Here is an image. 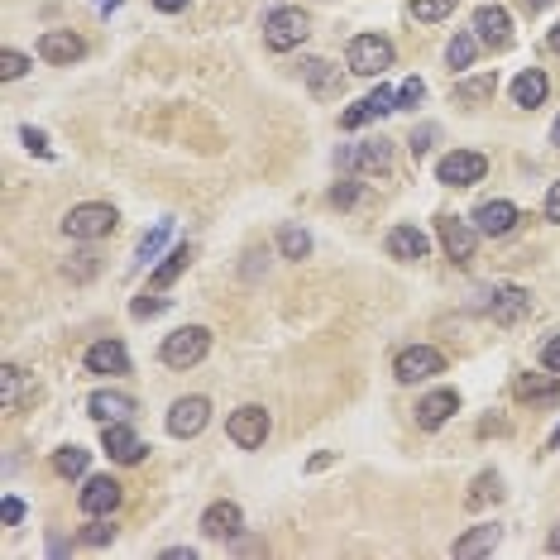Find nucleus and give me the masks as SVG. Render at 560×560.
Instances as JSON below:
<instances>
[{"instance_id":"obj_1","label":"nucleus","mask_w":560,"mask_h":560,"mask_svg":"<svg viewBox=\"0 0 560 560\" xmlns=\"http://www.w3.org/2000/svg\"><path fill=\"white\" fill-rule=\"evenodd\" d=\"M307 34H312V14L297 10V5H278L264 20V43L274 48V53H287V48L307 43Z\"/></svg>"},{"instance_id":"obj_2","label":"nucleus","mask_w":560,"mask_h":560,"mask_svg":"<svg viewBox=\"0 0 560 560\" xmlns=\"http://www.w3.org/2000/svg\"><path fill=\"white\" fill-rule=\"evenodd\" d=\"M345 63L354 77H379L383 67H393V39H383V34H354L345 43Z\"/></svg>"},{"instance_id":"obj_3","label":"nucleus","mask_w":560,"mask_h":560,"mask_svg":"<svg viewBox=\"0 0 560 560\" xmlns=\"http://www.w3.org/2000/svg\"><path fill=\"white\" fill-rule=\"evenodd\" d=\"M207 354H211V331L207 326H182L159 345V360L168 369H192V364L207 360Z\"/></svg>"},{"instance_id":"obj_4","label":"nucleus","mask_w":560,"mask_h":560,"mask_svg":"<svg viewBox=\"0 0 560 560\" xmlns=\"http://www.w3.org/2000/svg\"><path fill=\"white\" fill-rule=\"evenodd\" d=\"M115 207H106V201H87V207H72L63 216V230L72 235V240H101V235L115 230Z\"/></svg>"},{"instance_id":"obj_5","label":"nucleus","mask_w":560,"mask_h":560,"mask_svg":"<svg viewBox=\"0 0 560 560\" xmlns=\"http://www.w3.org/2000/svg\"><path fill=\"white\" fill-rule=\"evenodd\" d=\"M484 173H488V159L474 154V149H455V154L436 163V178L446 187H474V182H484Z\"/></svg>"},{"instance_id":"obj_6","label":"nucleus","mask_w":560,"mask_h":560,"mask_svg":"<svg viewBox=\"0 0 560 560\" xmlns=\"http://www.w3.org/2000/svg\"><path fill=\"white\" fill-rule=\"evenodd\" d=\"M268 427H274V421H268V412L264 407H240V412H230V421H226V431H230V440L240 450H259L264 440H268Z\"/></svg>"},{"instance_id":"obj_7","label":"nucleus","mask_w":560,"mask_h":560,"mask_svg":"<svg viewBox=\"0 0 560 560\" xmlns=\"http://www.w3.org/2000/svg\"><path fill=\"white\" fill-rule=\"evenodd\" d=\"M440 369H446V354L431 350V345H412V350H402V354H398V364H393L398 383H421V379H431V373H440Z\"/></svg>"},{"instance_id":"obj_8","label":"nucleus","mask_w":560,"mask_h":560,"mask_svg":"<svg viewBox=\"0 0 560 560\" xmlns=\"http://www.w3.org/2000/svg\"><path fill=\"white\" fill-rule=\"evenodd\" d=\"M82 53H87V39L72 29H43V39H39V58H48V67H67V63H77Z\"/></svg>"},{"instance_id":"obj_9","label":"nucleus","mask_w":560,"mask_h":560,"mask_svg":"<svg viewBox=\"0 0 560 560\" xmlns=\"http://www.w3.org/2000/svg\"><path fill=\"white\" fill-rule=\"evenodd\" d=\"M207 421H211V402L207 398H178L173 412H168V431L187 440V436L207 431Z\"/></svg>"},{"instance_id":"obj_10","label":"nucleus","mask_w":560,"mask_h":560,"mask_svg":"<svg viewBox=\"0 0 560 560\" xmlns=\"http://www.w3.org/2000/svg\"><path fill=\"white\" fill-rule=\"evenodd\" d=\"M388 111H398V92H393V87H379L373 96L354 101V106L341 115V125H345V130H360V125H369V121H379V115H388Z\"/></svg>"},{"instance_id":"obj_11","label":"nucleus","mask_w":560,"mask_h":560,"mask_svg":"<svg viewBox=\"0 0 560 560\" xmlns=\"http://www.w3.org/2000/svg\"><path fill=\"white\" fill-rule=\"evenodd\" d=\"M460 407V398H455V388H436V393H427L417 402V427L421 431H440L450 421V412Z\"/></svg>"},{"instance_id":"obj_12","label":"nucleus","mask_w":560,"mask_h":560,"mask_svg":"<svg viewBox=\"0 0 560 560\" xmlns=\"http://www.w3.org/2000/svg\"><path fill=\"white\" fill-rule=\"evenodd\" d=\"M474 34H479L488 48H507V39H513V20H507L503 5H479L474 10Z\"/></svg>"},{"instance_id":"obj_13","label":"nucleus","mask_w":560,"mask_h":560,"mask_svg":"<svg viewBox=\"0 0 560 560\" xmlns=\"http://www.w3.org/2000/svg\"><path fill=\"white\" fill-rule=\"evenodd\" d=\"M474 230L488 235V240H498V235L517 230V207H513V201H484V207L474 211Z\"/></svg>"},{"instance_id":"obj_14","label":"nucleus","mask_w":560,"mask_h":560,"mask_svg":"<svg viewBox=\"0 0 560 560\" xmlns=\"http://www.w3.org/2000/svg\"><path fill=\"white\" fill-rule=\"evenodd\" d=\"M436 230H440V245H446V254H450L455 264H469L474 259V230L465 226L460 216H440Z\"/></svg>"},{"instance_id":"obj_15","label":"nucleus","mask_w":560,"mask_h":560,"mask_svg":"<svg viewBox=\"0 0 560 560\" xmlns=\"http://www.w3.org/2000/svg\"><path fill=\"white\" fill-rule=\"evenodd\" d=\"M121 507V484L106 479V474H96V479H87V488H82V513L92 517H106Z\"/></svg>"},{"instance_id":"obj_16","label":"nucleus","mask_w":560,"mask_h":560,"mask_svg":"<svg viewBox=\"0 0 560 560\" xmlns=\"http://www.w3.org/2000/svg\"><path fill=\"white\" fill-rule=\"evenodd\" d=\"M240 527H245L240 503H211L207 513H201V532H207L211 541H230Z\"/></svg>"},{"instance_id":"obj_17","label":"nucleus","mask_w":560,"mask_h":560,"mask_svg":"<svg viewBox=\"0 0 560 560\" xmlns=\"http://www.w3.org/2000/svg\"><path fill=\"white\" fill-rule=\"evenodd\" d=\"M101 440H106L111 460H121V465H140L144 460V440L134 436L130 427H121V421H106V436H101Z\"/></svg>"},{"instance_id":"obj_18","label":"nucleus","mask_w":560,"mask_h":560,"mask_svg":"<svg viewBox=\"0 0 560 560\" xmlns=\"http://www.w3.org/2000/svg\"><path fill=\"white\" fill-rule=\"evenodd\" d=\"M546 96H551V82H546L541 67H527V72L513 77V106L536 111V106H546Z\"/></svg>"},{"instance_id":"obj_19","label":"nucleus","mask_w":560,"mask_h":560,"mask_svg":"<svg viewBox=\"0 0 560 560\" xmlns=\"http://www.w3.org/2000/svg\"><path fill=\"white\" fill-rule=\"evenodd\" d=\"M345 163H354V173H393V144L388 140H369L354 154H345Z\"/></svg>"},{"instance_id":"obj_20","label":"nucleus","mask_w":560,"mask_h":560,"mask_svg":"<svg viewBox=\"0 0 560 560\" xmlns=\"http://www.w3.org/2000/svg\"><path fill=\"white\" fill-rule=\"evenodd\" d=\"M87 369L92 373H130V350L121 341H96L87 350Z\"/></svg>"},{"instance_id":"obj_21","label":"nucleus","mask_w":560,"mask_h":560,"mask_svg":"<svg viewBox=\"0 0 560 560\" xmlns=\"http://www.w3.org/2000/svg\"><path fill=\"white\" fill-rule=\"evenodd\" d=\"M427 249H431V240L421 230H412V226L388 230V254H393V259H427Z\"/></svg>"},{"instance_id":"obj_22","label":"nucleus","mask_w":560,"mask_h":560,"mask_svg":"<svg viewBox=\"0 0 560 560\" xmlns=\"http://www.w3.org/2000/svg\"><path fill=\"white\" fill-rule=\"evenodd\" d=\"M130 412H134V402L125 393H111V388L87 398V417H96V421H125Z\"/></svg>"},{"instance_id":"obj_23","label":"nucleus","mask_w":560,"mask_h":560,"mask_svg":"<svg viewBox=\"0 0 560 560\" xmlns=\"http://www.w3.org/2000/svg\"><path fill=\"white\" fill-rule=\"evenodd\" d=\"M498 532H503V527H498V522H484V527H474V532H465V536H460V541H455V546H450V551H455V555H460V560H469V555H488V551H494V546H498Z\"/></svg>"},{"instance_id":"obj_24","label":"nucleus","mask_w":560,"mask_h":560,"mask_svg":"<svg viewBox=\"0 0 560 560\" xmlns=\"http://www.w3.org/2000/svg\"><path fill=\"white\" fill-rule=\"evenodd\" d=\"M488 312H494V321H522V312H527V293L522 287H498L494 302H488Z\"/></svg>"},{"instance_id":"obj_25","label":"nucleus","mask_w":560,"mask_h":560,"mask_svg":"<svg viewBox=\"0 0 560 560\" xmlns=\"http://www.w3.org/2000/svg\"><path fill=\"white\" fill-rule=\"evenodd\" d=\"M479 34H455V39H450V48H446V63L455 67V72H465V67H474V58H479Z\"/></svg>"},{"instance_id":"obj_26","label":"nucleus","mask_w":560,"mask_h":560,"mask_svg":"<svg viewBox=\"0 0 560 560\" xmlns=\"http://www.w3.org/2000/svg\"><path fill=\"white\" fill-rule=\"evenodd\" d=\"M513 393H517V402H555V398H560V383H555V379H532V373H522Z\"/></svg>"},{"instance_id":"obj_27","label":"nucleus","mask_w":560,"mask_h":560,"mask_svg":"<svg viewBox=\"0 0 560 560\" xmlns=\"http://www.w3.org/2000/svg\"><path fill=\"white\" fill-rule=\"evenodd\" d=\"M187 259H192V245H178L173 254H168V264H159V268H154V278H149V287H154V293H163V287H168V283H173V278L182 274V268H187Z\"/></svg>"},{"instance_id":"obj_28","label":"nucleus","mask_w":560,"mask_h":560,"mask_svg":"<svg viewBox=\"0 0 560 560\" xmlns=\"http://www.w3.org/2000/svg\"><path fill=\"white\" fill-rule=\"evenodd\" d=\"M278 249H283V259H307V254H312V235L302 226H283L278 230Z\"/></svg>"},{"instance_id":"obj_29","label":"nucleus","mask_w":560,"mask_h":560,"mask_svg":"<svg viewBox=\"0 0 560 560\" xmlns=\"http://www.w3.org/2000/svg\"><path fill=\"white\" fill-rule=\"evenodd\" d=\"M302 67H307V72H302V77H307V87L312 92H321V96H335V92H341V77H335L331 72V63H302Z\"/></svg>"},{"instance_id":"obj_30","label":"nucleus","mask_w":560,"mask_h":560,"mask_svg":"<svg viewBox=\"0 0 560 560\" xmlns=\"http://www.w3.org/2000/svg\"><path fill=\"white\" fill-rule=\"evenodd\" d=\"M494 72H479V77H460L455 82V101H488L494 96Z\"/></svg>"},{"instance_id":"obj_31","label":"nucleus","mask_w":560,"mask_h":560,"mask_svg":"<svg viewBox=\"0 0 560 560\" xmlns=\"http://www.w3.org/2000/svg\"><path fill=\"white\" fill-rule=\"evenodd\" d=\"M53 469L63 474V479H82V474H87V450H82V446H63L53 455Z\"/></svg>"},{"instance_id":"obj_32","label":"nucleus","mask_w":560,"mask_h":560,"mask_svg":"<svg viewBox=\"0 0 560 560\" xmlns=\"http://www.w3.org/2000/svg\"><path fill=\"white\" fill-rule=\"evenodd\" d=\"M460 5V0H412V20L421 24H436V20H446V14Z\"/></svg>"},{"instance_id":"obj_33","label":"nucleus","mask_w":560,"mask_h":560,"mask_svg":"<svg viewBox=\"0 0 560 560\" xmlns=\"http://www.w3.org/2000/svg\"><path fill=\"white\" fill-rule=\"evenodd\" d=\"M168 240H173V220H163V226H154V230L144 235V245H140V259H144V264H149V259H159V249H163Z\"/></svg>"},{"instance_id":"obj_34","label":"nucleus","mask_w":560,"mask_h":560,"mask_svg":"<svg viewBox=\"0 0 560 560\" xmlns=\"http://www.w3.org/2000/svg\"><path fill=\"white\" fill-rule=\"evenodd\" d=\"M24 72H29V58L14 53V48H5V53H0V82H20Z\"/></svg>"},{"instance_id":"obj_35","label":"nucleus","mask_w":560,"mask_h":560,"mask_svg":"<svg viewBox=\"0 0 560 560\" xmlns=\"http://www.w3.org/2000/svg\"><path fill=\"white\" fill-rule=\"evenodd\" d=\"M421 96H427V87H421V77H407L402 87H398V111H412Z\"/></svg>"},{"instance_id":"obj_36","label":"nucleus","mask_w":560,"mask_h":560,"mask_svg":"<svg viewBox=\"0 0 560 560\" xmlns=\"http://www.w3.org/2000/svg\"><path fill=\"white\" fill-rule=\"evenodd\" d=\"M20 140H24L29 154H39V159L53 154V149H48V134H43V130H34V125H24V130H20Z\"/></svg>"},{"instance_id":"obj_37","label":"nucleus","mask_w":560,"mask_h":560,"mask_svg":"<svg viewBox=\"0 0 560 560\" xmlns=\"http://www.w3.org/2000/svg\"><path fill=\"white\" fill-rule=\"evenodd\" d=\"M14 398H20V369H10V364H5V369H0V402L10 407Z\"/></svg>"},{"instance_id":"obj_38","label":"nucleus","mask_w":560,"mask_h":560,"mask_svg":"<svg viewBox=\"0 0 560 560\" xmlns=\"http://www.w3.org/2000/svg\"><path fill=\"white\" fill-rule=\"evenodd\" d=\"M488 498H498V474H479V484H474V494H469V507L488 503Z\"/></svg>"},{"instance_id":"obj_39","label":"nucleus","mask_w":560,"mask_h":560,"mask_svg":"<svg viewBox=\"0 0 560 560\" xmlns=\"http://www.w3.org/2000/svg\"><path fill=\"white\" fill-rule=\"evenodd\" d=\"M364 192H360V182H341V187H335V192H331V201H335V207H354V201H360Z\"/></svg>"},{"instance_id":"obj_40","label":"nucleus","mask_w":560,"mask_h":560,"mask_svg":"<svg viewBox=\"0 0 560 560\" xmlns=\"http://www.w3.org/2000/svg\"><path fill=\"white\" fill-rule=\"evenodd\" d=\"M0 522H5V527L24 522V503H20V498H5V503H0Z\"/></svg>"},{"instance_id":"obj_41","label":"nucleus","mask_w":560,"mask_h":560,"mask_svg":"<svg viewBox=\"0 0 560 560\" xmlns=\"http://www.w3.org/2000/svg\"><path fill=\"white\" fill-rule=\"evenodd\" d=\"M541 364H546L551 373H560V335H551V341L541 345Z\"/></svg>"},{"instance_id":"obj_42","label":"nucleus","mask_w":560,"mask_h":560,"mask_svg":"<svg viewBox=\"0 0 560 560\" xmlns=\"http://www.w3.org/2000/svg\"><path fill=\"white\" fill-rule=\"evenodd\" d=\"M431 140H436V125H431V130L421 125V130L412 134V149H417V154H427V144H431Z\"/></svg>"},{"instance_id":"obj_43","label":"nucleus","mask_w":560,"mask_h":560,"mask_svg":"<svg viewBox=\"0 0 560 560\" xmlns=\"http://www.w3.org/2000/svg\"><path fill=\"white\" fill-rule=\"evenodd\" d=\"M163 302H168V297H144V302H134V316H154Z\"/></svg>"},{"instance_id":"obj_44","label":"nucleus","mask_w":560,"mask_h":560,"mask_svg":"<svg viewBox=\"0 0 560 560\" xmlns=\"http://www.w3.org/2000/svg\"><path fill=\"white\" fill-rule=\"evenodd\" d=\"M546 220H560V182L546 192Z\"/></svg>"},{"instance_id":"obj_45","label":"nucleus","mask_w":560,"mask_h":560,"mask_svg":"<svg viewBox=\"0 0 560 560\" xmlns=\"http://www.w3.org/2000/svg\"><path fill=\"white\" fill-rule=\"evenodd\" d=\"M87 536H92V541H96V546H106V541H111V536H115V532H111V522H96V527H92V532H87Z\"/></svg>"},{"instance_id":"obj_46","label":"nucleus","mask_w":560,"mask_h":560,"mask_svg":"<svg viewBox=\"0 0 560 560\" xmlns=\"http://www.w3.org/2000/svg\"><path fill=\"white\" fill-rule=\"evenodd\" d=\"M154 10H163V14H182L187 0H154Z\"/></svg>"},{"instance_id":"obj_47","label":"nucleus","mask_w":560,"mask_h":560,"mask_svg":"<svg viewBox=\"0 0 560 560\" xmlns=\"http://www.w3.org/2000/svg\"><path fill=\"white\" fill-rule=\"evenodd\" d=\"M546 48H551V53H560V24H555V29L546 34Z\"/></svg>"},{"instance_id":"obj_48","label":"nucleus","mask_w":560,"mask_h":560,"mask_svg":"<svg viewBox=\"0 0 560 560\" xmlns=\"http://www.w3.org/2000/svg\"><path fill=\"white\" fill-rule=\"evenodd\" d=\"M551 551L560 555V522H555V527H551Z\"/></svg>"},{"instance_id":"obj_49","label":"nucleus","mask_w":560,"mask_h":560,"mask_svg":"<svg viewBox=\"0 0 560 560\" xmlns=\"http://www.w3.org/2000/svg\"><path fill=\"white\" fill-rule=\"evenodd\" d=\"M551 144L560 149V115H555V130H551Z\"/></svg>"},{"instance_id":"obj_50","label":"nucleus","mask_w":560,"mask_h":560,"mask_svg":"<svg viewBox=\"0 0 560 560\" xmlns=\"http://www.w3.org/2000/svg\"><path fill=\"white\" fill-rule=\"evenodd\" d=\"M527 5H532V10H541V5H551V0H527Z\"/></svg>"},{"instance_id":"obj_51","label":"nucleus","mask_w":560,"mask_h":560,"mask_svg":"<svg viewBox=\"0 0 560 560\" xmlns=\"http://www.w3.org/2000/svg\"><path fill=\"white\" fill-rule=\"evenodd\" d=\"M96 5H101V10H111V5H115V0H96Z\"/></svg>"}]
</instances>
